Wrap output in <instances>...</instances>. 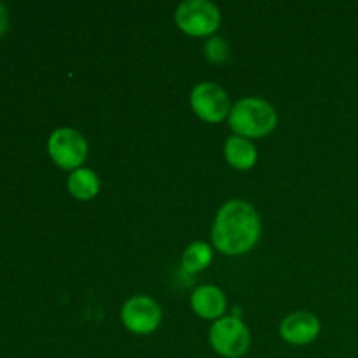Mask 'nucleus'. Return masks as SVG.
<instances>
[{
  "mask_svg": "<svg viewBox=\"0 0 358 358\" xmlns=\"http://www.w3.org/2000/svg\"><path fill=\"white\" fill-rule=\"evenodd\" d=\"M261 234V220L254 206L245 201H229L219 210L213 224V241L224 254L250 250Z\"/></svg>",
  "mask_w": 358,
  "mask_h": 358,
  "instance_id": "obj_1",
  "label": "nucleus"
},
{
  "mask_svg": "<svg viewBox=\"0 0 358 358\" xmlns=\"http://www.w3.org/2000/svg\"><path fill=\"white\" fill-rule=\"evenodd\" d=\"M229 124L240 135L262 136L276 126V112L261 98H243L231 110Z\"/></svg>",
  "mask_w": 358,
  "mask_h": 358,
  "instance_id": "obj_2",
  "label": "nucleus"
},
{
  "mask_svg": "<svg viewBox=\"0 0 358 358\" xmlns=\"http://www.w3.org/2000/svg\"><path fill=\"white\" fill-rule=\"evenodd\" d=\"M210 341L217 353L224 357H240L250 346V332L247 325L234 317H224L213 324Z\"/></svg>",
  "mask_w": 358,
  "mask_h": 358,
  "instance_id": "obj_3",
  "label": "nucleus"
},
{
  "mask_svg": "<svg viewBox=\"0 0 358 358\" xmlns=\"http://www.w3.org/2000/svg\"><path fill=\"white\" fill-rule=\"evenodd\" d=\"M175 17L178 27L192 35L212 34L220 23L219 9L208 0H185L177 7Z\"/></svg>",
  "mask_w": 358,
  "mask_h": 358,
  "instance_id": "obj_4",
  "label": "nucleus"
},
{
  "mask_svg": "<svg viewBox=\"0 0 358 358\" xmlns=\"http://www.w3.org/2000/svg\"><path fill=\"white\" fill-rule=\"evenodd\" d=\"M48 149L62 168H77L86 157L87 142L76 129L59 128L49 138Z\"/></svg>",
  "mask_w": 358,
  "mask_h": 358,
  "instance_id": "obj_5",
  "label": "nucleus"
},
{
  "mask_svg": "<svg viewBox=\"0 0 358 358\" xmlns=\"http://www.w3.org/2000/svg\"><path fill=\"white\" fill-rule=\"evenodd\" d=\"M191 105L198 115L210 122H217L229 112L227 93L215 83H201L192 90Z\"/></svg>",
  "mask_w": 358,
  "mask_h": 358,
  "instance_id": "obj_6",
  "label": "nucleus"
},
{
  "mask_svg": "<svg viewBox=\"0 0 358 358\" xmlns=\"http://www.w3.org/2000/svg\"><path fill=\"white\" fill-rule=\"evenodd\" d=\"M122 322L129 331L136 334H149L159 325L161 310L156 301L145 296L131 297L122 306Z\"/></svg>",
  "mask_w": 358,
  "mask_h": 358,
  "instance_id": "obj_7",
  "label": "nucleus"
},
{
  "mask_svg": "<svg viewBox=\"0 0 358 358\" xmlns=\"http://www.w3.org/2000/svg\"><path fill=\"white\" fill-rule=\"evenodd\" d=\"M282 336L292 345H306L311 343L320 332V322L313 313L296 311L282 322Z\"/></svg>",
  "mask_w": 358,
  "mask_h": 358,
  "instance_id": "obj_8",
  "label": "nucleus"
},
{
  "mask_svg": "<svg viewBox=\"0 0 358 358\" xmlns=\"http://www.w3.org/2000/svg\"><path fill=\"white\" fill-rule=\"evenodd\" d=\"M192 310L203 318H217L226 310V297L222 290L213 285H203L194 290L191 297Z\"/></svg>",
  "mask_w": 358,
  "mask_h": 358,
  "instance_id": "obj_9",
  "label": "nucleus"
},
{
  "mask_svg": "<svg viewBox=\"0 0 358 358\" xmlns=\"http://www.w3.org/2000/svg\"><path fill=\"white\" fill-rule=\"evenodd\" d=\"M226 157L234 168L247 170V168L254 166L255 159H257V150L250 140L234 135L229 136L226 142Z\"/></svg>",
  "mask_w": 358,
  "mask_h": 358,
  "instance_id": "obj_10",
  "label": "nucleus"
},
{
  "mask_svg": "<svg viewBox=\"0 0 358 358\" xmlns=\"http://www.w3.org/2000/svg\"><path fill=\"white\" fill-rule=\"evenodd\" d=\"M69 189L76 198L90 199L96 196L98 189H100V180H98L94 171L86 170V168H77L69 178Z\"/></svg>",
  "mask_w": 358,
  "mask_h": 358,
  "instance_id": "obj_11",
  "label": "nucleus"
},
{
  "mask_svg": "<svg viewBox=\"0 0 358 358\" xmlns=\"http://www.w3.org/2000/svg\"><path fill=\"white\" fill-rule=\"evenodd\" d=\"M210 261H212V248L205 241H196L184 252L182 266L187 273H196L205 269L210 264Z\"/></svg>",
  "mask_w": 358,
  "mask_h": 358,
  "instance_id": "obj_12",
  "label": "nucleus"
},
{
  "mask_svg": "<svg viewBox=\"0 0 358 358\" xmlns=\"http://www.w3.org/2000/svg\"><path fill=\"white\" fill-rule=\"evenodd\" d=\"M205 52L212 62H226L229 58V45L222 37H213L206 42Z\"/></svg>",
  "mask_w": 358,
  "mask_h": 358,
  "instance_id": "obj_13",
  "label": "nucleus"
},
{
  "mask_svg": "<svg viewBox=\"0 0 358 358\" xmlns=\"http://www.w3.org/2000/svg\"><path fill=\"white\" fill-rule=\"evenodd\" d=\"M9 27V16H7V9L0 3V35L7 30Z\"/></svg>",
  "mask_w": 358,
  "mask_h": 358,
  "instance_id": "obj_14",
  "label": "nucleus"
}]
</instances>
